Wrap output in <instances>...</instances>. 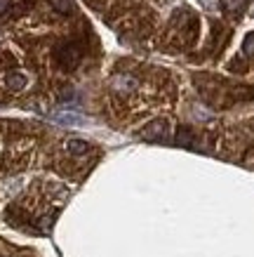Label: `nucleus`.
Listing matches in <instances>:
<instances>
[{
    "instance_id": "7ed1b4c3",
    "label": "nucleus",
    "mask_w": 254,
    "mask_h": 257,
    "mask_svg": "<svg viewBox=\"0 0 254 257\" xmlns=\"http://www.w3.org/2000/svg\"><path fill=\"white\" fill-rule=\"evenodd\" d=\"M8 85L12 87V90H19V87L26 85V76H22V73H15V76H10V78H8Z\"/></svg>"
},
{
    "instance_id": "f257e3e1",
    "label": "nucleus",
    "mask_w": 254,
    "mask_h": 257,
    "mask_svg": "<svg viewBox=\"0 0 254 257\" xmlns=\"http://www.w3.org/2000/svg\"><path fill=\"white\" fill-rule=\"evenodd\" d=\"M54 118L64 125H80L83 123V118L78 116V113H71V111H62V113H54Z\"/></svg>"
},
{
    "instance_id": "f03ea898",
    "label": "nucleus",
    "mask_w": 254,
    "mask_h": 257,
    "mask_svg": "<svg viewBox=\"0 0 254 257\" xmlns=\"http://www.w3.org/2000/svg\"><path fill=\"white\" fill-rule=\"evenodd\" d=\"M66 149H69L71 154H87V144H85V142H78V140H71L69 144H66Z\"/></svg>"
}]
</instances>
